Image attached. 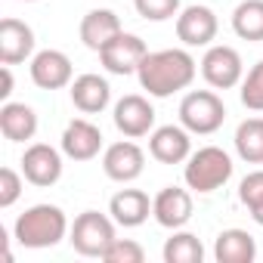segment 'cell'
Wrapping results in <instances>:
<instances>
[{
    "instance_id": "cell-3",
    "label": "cell",
    "mask_w": 263,
    "mask_h": 263,
    "mask_svg": "<svg viewBox=\"0 0 263 263\" xmlns=\"http://www.w3.org/2000/svg\"><path fill=\"white\" fill-rule=\"evenodd\" d=\"M183 177H186V186L201 192V195L217 192L232 177V158L220 146H204V149L189 155V164H186Z\"/></svg>"
},
{
    "instance_id": "cell-2",
    "label": "cell",
    "mask_w": 263,
    "mask_h": 263,
    "mask_svg": "<svg viewBox=\"0 0 263 263\" xmlns=\"http://www.w3.org/2000/svg\"><path fill=\"white\" fill-rule=\"evenodd\" d=\"M68 232V217L56 204H34L25 214H19L13 235L22 248H53L65 238Z\"/></svg>"
},
{
    "instance_id": "cell-31",
    "label": "cell",
    "mask_w": 263,
    "mask_h": 263,
    "mask_svg": "<svg viewBox=\"0 0 263 263\" xmlns=\"http://www.w3.org/2000/svg\"><path fill=\"white\" fill-rule=\"evenodd\" d=\"M251 217H254V223H260V226H263V204H257V208L251 211Z\"/></svg>"
},
{
    "instance_id": "cell-7",
    "label": "cell",
    "mask_w": 263,
    "mask_h": 263,
    "mask_svg": "<svg viewBox=\"0 0 263 263\" xmlns=\"http://www.w3.org/2000/svg\"><path fill=\"white\" fill-rule=\"evenodd\" d=\"M245 74V65H241V56L226 47V44H217V47H208L204 59H201V78L214 87V90H229L241 81Z\"/></svg>"
},
{
    "instance_id": "cell-10",
    "label": "cell",
    "mask_w": 263,
    "mask_h": 263,
    "mask_svg": "<svg viewBox=\"0 0 263 263\" xmlns=\"http://www.w3.org/2000/svg\"><path fill=\"white\" fill-rule=\"evenodd\" d=\"M217 28H220L217 13L211 7H201V4L186 7L177 16V37L186 47H208L217 37Z\"/></svg>"
},
{
    "instance_id": "cell-14",
    "label": "cell",
    "mask_w": 263,
    "mask_h": 263,
    "mask_svg": "<svg viewBox=\"0 0 263 263\" xmlns=\"http://www.w3.org/2000/svg\"><path fill=\"white\" fill-rule=\"evenodd\" d=\"M152 217L164 229H183L192 220V195L180 186H164L152 198Z\"/></svg>"
},
{
    "instance_id": "cell-29",
    "label": "cell",
    "mask_w": 263,
    "mask_h": 263,
    "mask_svg": "<svg viewBox=\"0 0 263 263\" xmlns=\"http://www.w3.org/2000/svg\"><path fill=\"white\" fill-rule=\"evenodd\" d=\"M22 195V177L13 167L0 171V208H13Z\"/></svg>"
},
{
    "instance_id": "cell-22",
    "label": "cell",
    "mask_w": 263,
    "mask_h": 263,
    "mask_svg": "<svg viewBox=\"0 0 263 263\" xmlns=\"http://www.w3.org/2000/svg\"><path fill=\"white\" fill-rule=\"evenodd\" d=\"M235 152L248 164H263V118H248L238 124Z\"/></svg>"
},
{
    "instance_id": "cell-25",
    "label": "cell",
    "mask_w": 263,
    "mask_h": 263,
    "mask_svg": "<svg viewBox=\"0 0 263 263\" xmlns=\"http://www.w3.org/2000/svg\"><path fill=\"white\" fill-rule=\"evenodd\" d=\"M241 105L251 111H263V59L241 81Z\"/></svg>"
},
{
    "instance_id": "cell-11",
    "label": "cell",
    "mask_w": 263,
    "mask_h": 263,
    "mask_svg": "<svg viewBox=\"0 0 263 263\" xmlns=\"http://www.w3.org/2000/svg\"><path fill=\"white\" fill-rule=\"evenodd\" d=\"M149 152L155 161L161 164H183L192 155V140H189V130L183 124H164L158 130H152L149 137Z\"/></svg>"
},
{
    "instance_id": "cell-17",
    "label": "cell",
    "mask_w": 263,
    "mask_h": 263,
    "mask_svg": "<svg viewBox=\"0 0 263 263\" xmlns=\"http://www.w3.org/2000/svg\"><path fill=\"white\" fill-rule=\"evenodd\" d=\"M108 214L118 226L124 229H134V226H143L152 214V201L143 189H121L118 195H111L108 201Z\"/></svg>"
},
{
    "instance_id": "cell-27",
    "label": "cell",
    "mask_w": 263,
    "mask_h": 263,
    "mask_svg": "<svg viewBox=\"0 0 263 263\" xmlns=\"http://www.w3.org/2000/svg\"><path fill=\"white\" fill-rule=\"evenodd\" d=\"M134 7L149 22H164L180 16V0H134Z\"/></svg>"
},
{
    "instance_id": "cell-24",
    "label": "cell",
    "mask_w": 263,
    "mask_h": 263,
    "mask_svg": "<svg viewBox=\"0 0 263 263\" xmlns=\"http://www.w3.org/2000/svg\"><path fill=\"white\" fill-rule=\"evenodd\" d=\"M164 263H201L204 260V245L192 232H174L164 241Z\"/></svg>"
},
{
    "instance_id": "cell-19",
    "label": "cell",
    "mask_w": 263,
    "mask_h": 263,
    "mask_svg": "<svg viewBox=\"0 0 263 263\" xmlns=\"http://www.w3.org/2000/svg\"><path fill=\"white\" fill-rule=\"evenodd\" d=\"M0 134L10 143H28L37 134V115L25 102H4L0 108Z\"/></svg>"
},
{
    "instance_id": "cell-15",
    "label": "cell",
    "mask_w": 263,
    "mask_h": 263,
    "mask_svg": "<svg viewBox=\"0 0 263 263\" xmlns=\"http://www.w3.org/2000/svg\"><path fill=\"white\" fill-rule=\"evenodd\" d=\"M31 81L41 90H62L71 84V59L62 50H41L31 59Z\"/></svg>"
},
{
    "instance_id": "cell-9",
    "label": "cell",
    "mask_w": 263,
    "mask_h": 263,
    "mask_svg": "<svg viewBox=\"0 0 263 263\" xmlns=\"http://www.w3.org/2000/svg\"><path fill=\"white\" fill-rule=\"evenodd\" d=\"M146 167V155L137 143L130 140H121V143H111L102 155V171L108 180L115 183H134Z\"/></svg>"
},
{
    "instance_id": "cell-4",
    "label": "cell",
    "mask_w": 263,
    "mask_h": 263,
    "mask_svg": "<svg viewBox=\"0 0 263 263\" xmlns=\"http://www.w3.org/2000/svg\"><path fill=\"white\" fill-rule=\"evenodd\" d=\"M226 121V105L214 90H192L183 96L180 102V124L189 130V134L208 137L217 134Z\"/></svg>"
},
{
    "instance_id": "cell-21",
    "label": "cell",
    "mask_w": 263,
    "mask_h": 263,
    "mask_svg": "<svg viewBox=\"0 0 263 263\" xmlns=\"http://www.w3.org/2000/svg\"><path fill=\"white\" fill-rule=\"evenodd\" d=\"M217 263H251L257 257V241L245 229H223L214 241Z\"/></svg>"
},
{
    "instance_id": "cell-1",
    "label": "cell",
    "mask_w": 263,
    "mask_h": 263,
    "mask_svg": "<svg viewBox=\"0 0 263 263\" xmlns=\"http://www.w3.org/2000/svg\"><path fill=\"white\" fill-rule=\"evenodd\" d=\"M195 71L198 65L186 50H158V53H146V59L137 68V78L149 96L164 99L186 90L195 81Z\"/></svg>"
},
{
    "instance_id": "cell-26",
    "label": "cell",
    "mask_w": 263,
    "mask_h": 263,
    "mask_svg": "<svg viewBox=\"0 0 263 263\" xmlns=\"http://www.w3.org/2000/svg\"><path fill=\"white\" fill-rule=\"evenodd\" d=\"M102 260L105 263H143L146 260V251L134 238H115L108 245V251L102 254Z\"/></svg>"
},
{
    "instance_id": "cell-30",
    "label": "cell",
    "mask_w": 263,
    "mask_h": 263,
    "mask_svg": "<svg viewBox=\"0 0 263 263\" xmlns=\"http://www.w3.org/2000/svg\"><path fill=\"white\" fill-rule=\"evenodd\" d=\"M0 74H4V90H0V96H10L13 93V71H10V65H4V71H0Z\"/></svg>"
},
{
    "instance_id": "cell-8",
    "label": "cell",
    "mask_w": 263,
    "mask_h": 263,
    "mask_svg": "<svg viewBox=\"0 0 263 263\" xmlns=\"http://www.w3.org/2000/svg\"><path fill=\"white\" fill-rule=\"evenodd\" d=\"M115 127L121 130L124 137L130 140H137V137H146L149 130L155 127V108L146 96H137V93H130V96H121L115 102Z\"/></svg>"
},
{
    "instance_id": "cell-20",
    "label": "cell",
    "mask_w": 263,
    "mask_h": 263,
    "mask_svg": "<svg viewBox=\"0 0 263 263\" xmlns=\"http://www.w3.org/2000/svg\"><path fill=\"white\" fill-rule=\"evenodd\" d=\"M111 99V87L99 74H81L71 81V102L84 115H99Z\"/></svg>"
},
{
    "instance_id": "cell-32",
    "label": "cell",
    "mask_w": 263,
    "mask_h": 263,
    "mask_svg": "<svg viewBox=\"0 0 263 263\" xmlns=\"http://www.w3.org/2000/svg\"><path fill=\"white\" fill-rule=\"evenodd\" d=\"M25 4H37V0H25Z\"/></svg>"
},
{
    "instance_id": "cell-13",
    "label": "cell",
    "mask_w": 263,
    "mask_h": 263,
    "mask_svg": "<svg viewBox=\"0 0 263 263\" xmlns=\"http://www.w3.org/2000/svg\"><path fill=\"white\" fill-rule=\"evenodd\" d=\"M102 149V130L87 121V118H74L68 121V127L62 130V152L71 161H90L96 158Z\"/></svg>"
},
{
    "instance_id": "cell-5",
    "label": "cell",
    "mask_w": 263,
    "mask_h": 263,
    "mask_svg": "<svg viewBox=\"0 0 263 263\" xmlns=\"http://www.w3.org/2000/svg\"><path fill=\"white\" fill-rule=\"evenodd\" d=\"M68 241L81 257H102L115 241V220H108L99 211H84L74 217L68 229Z\"/></svg>"
},
{
    "instance_id": "cell-16",
    "label": "cell",
    "mask_w": 263,
    "mask_h": 263,
    "mask_svg": "<svg viewBox=\"0 0 263 263\" xmlns=\"http://www.w3.org/2000/svg\"><path fill=\"white\" fill-rule=\"evenodd\" d=\"M34 53V31L22 19H4L0 22V62L19 65Z\"/></svg>"
},
{
    "instance_id": "cell-6",
    "label": "cell",
    "mask_w": 263,
    "mask_h": 263,
    "mask_svg": "<svg viewBox=\"0 0 263 263\" xmlns=\"http://www.w3.org/2000/svg\"><path fill=\"white\" fill-rule=\"evenodd\" d=\"M146 53H149V47H146L143 37L121 31L118 37H111L99 50V59H102L105 71H111V74H137V68L146 59Z\"/></svg>"
},
{
    "instance_id": "cell-18",
    "label": "cell",
    "mask_w": 263,
    "mask_h": 263,
    "mask_svg": "<svg viewBox=\"0 0 263 263\" xmlns=\"http://www.w3.org/2000/svg\"><path fill=\"white\" fill-rule=\"evenodd\" d=\"M124 28H121V19L115 10H90L81 22V41L87 50L99 53L111 37H118Z\"/></svg>"
},
{
    "instance_id": "cell-12",
    "label": "cell",
    "mask_w": 263,
    "mask_h": 263,
    "mask_svg": "<svg viewBox=\"0 0 263 263\" xmlns=\"http://www.w3.org/2000/svg\"><path fill=\"white\" fill-rule=\"evenodd\" d=\"M22 174L28 183L47 189V186L59 183V177H62V155L47 143H34L22 155Z\"/></svg>"
},
{
    "instance_id": "cell-28",
    "label": "cell",
    "mask_w": 263,
    "mask_h": 263,
    "mask_svg": "<svg viewBox=\"0 0 263 263\" xmlns=\"http://www.w3.org/2000/svg\"><path fill=\"white\" fill-rule=\"evenodd\" d=\"M238 198H241V204H245L248 211H254L257 204H263V171H254V174H248V177L241 180Z\"/></svg>"
},
{
    "instance_id": "cell-23",
    "label": "cell",
    "mask_w": 263,
    "mask_h": 263,
    "mask_svg": "<svg viewBox=\"0 0 263 263\" xmlns=\"http://www.w3.org/2000/svg\"><path fill=\"white\" fill-rule=\"evenodd\" d=\"M232 31L241 41H263V0H241L232 13Z\"/></svg>"
}]
</instances>
